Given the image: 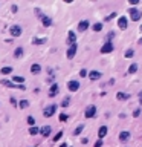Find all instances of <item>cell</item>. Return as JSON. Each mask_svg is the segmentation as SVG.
<instances>
[{"label": "cell", "instance_id": "cell-1", "mask_svg": "<svg viewBox=\"0 0 142 147\" xmlns=\"http://www.w3.org/2000/svg\"><path fill=\"white\" fill-rule=\"evenodd\" d=\"M2 86H6V87H11V89H14V87H17V89L20 90H26V86H23V84H14L12 81H9V80H2Z\"/></svg>", "mask_w": 142, "mask_h": 147}, {"label": "cell", "instance_id": "cell-2", "mask_svg": "<svg viewBox=\"0 0 142 147\" xmlns=\"http://www.w3.org/2000/svg\"><path fill=\"white\" fill-rule=\"evenodd\" d=\"M55 110H57V104H52V106H47L44 109V112H43V115L46 116V118H51V116L55 113Z\"/></svg>", "mask_w": 142, "mask_h": 147}, {"label": "cell", "instance_id": "cell-3", "mask_svg": "<svg viewBox=\"0 0 142 147\" xmlns=\"http://www.w3.org/2000/svg\"><path fill=\"white\" fill-rule=\"evenodd\" d=\"M95 115H96V107H95V106H89L86 109V112H84L86 118H93Z\"/></svg>", "mask_w": 142, "mask_h": 147}, {"label": "cell", "instance_id": "cell-4", "mask_svg": "<svg viewBox=\"0 0 142 147\" xmlns=\"http://www.w3.org/2000/svg\"><path fill=\"white\" fill-rule=\"evenodd\" d=\"M9 32H11L12 37H20L22 35V28H20L18 25H14V26L9 28Z\"/></svg>", "mask_w": 142, "mask_h": 147}, {"label": "cell", "instance_id": "cell-5", "mask_svg": "<svg viewBox=\"0 0 142 147\" xmlns=\"http://www.w3.org/2000/svg\"><path fill=\"white\" fill-rule=\"evenodd\" d=\"M77 49H78V46H77V43L70 45V48L67 49V58H69V60H72V58L75 57V54H77Z\"/></svg>", "mask_w": 142, "mask_h": 147}, {"label": "cell", "instance_id": "cell-6", "mask_svg": "<svg viewBox=\"0 0 142 147\" xmlns=\"http://www.w3.org/2000/svg\"><path fill=\"white\" fill-rule=\"evenodd\" d=\"M128 12H130V17H131L133 22H137V20H141V17H142V12H139L137 9H130Z\"/></svg>", "mask_w": 142, "mask_h": 147}, {"label": "cell", "instance_id": "cell-7", "mask_svg": "<svg viewBox=\"0 0 142 147\" xmlns=\"http://www.w3.org/2000/svg\"><path fill=\"white\" fill-rule=\"evenodd\" d=\"M118 26H119L121 29H127V26H128V19L125 17V15H122V17L118 19Z\"/></svg>", "mask_w": 142, "mask_h": 147}, {"label": "cell", "instance_id": "cell-8", "mask_svg": "<svg viewBox=\"0 0 142 147\" xmlns=\"http://www.w3.org/2000/svg\"><path fill=\"white\" fill-rule=\"evenodd\" d=\"M67 87H69L70 92H77L78 89H80V83H78L77 80H72V81L67 83Z\"/></svg>", "mask_w": 142, "mask_h": 147}, {"label": "cell", "instance_id": "cell-9", "mask_svg": "<svg viewBox=\"0 0 142 147\" xmlns=\"http://www.w3.org/2000/svg\"><path fill=\"white\" fill-rule=\"evenodd\" d=\"M101 77H102V74L99 72V70H90V72H89V78H90V80H93V81L99 80Z\"/></svg>", "mask_w": 142, "mask_h": 147}, {"label": "cell", "instance_id": "cell-10", "mask_svg": "<svg viewBox=\"0 0 142 147\" xmlns=\"http://www.w3.org/2000/svg\"><path fill=\"white\" fill-rule=\"evenodd\" d=\"M112 51H113V43H108V41L101 48V54H108V52H112Z\"/></svg>", "mask_w": 142, "mask_h": 147}, {"label": "cell", "instance_id": "cell-11", "mask_svg": "<svg viewBox=\"0 0 142 147\" xmlns=\"http://www.w3.org/2000/svg\"><path fill=\"white\" fill-rule=\"evenodd\" d=\"M51 132H52V129H51V126H43V127L40 129V135H43V136H49L51 135Z\"/></svg>", "mask_w": 142, "mask_h": 147}, {"label": "cell", "instance_id": "cell-12", "mask_svg": "<svg viewBox=\"0 0 142 147\" xmlns=\"http://www.w3.org/2000/svg\"><path fill=\"white\" fill-rule=\"evenodd\" d=\"M89 22H87V20H81L80 22V25H78V31L80 32H84V31H87V28H89Z\"/></svg>", "mask_w": 142, "mask_h": 147}, {"label": "cell", "instance_id": "cell-13", "mask_svg": "<svg viewBox=\"0 0 142 147\" xmlns=\"http://www.w3.org/2000/svg\"><path fill=\"white\" fill-rule=\"evenodd\" d=\"M130 140V132H121L119 133V141L121 142H127Z\"/></svg>", "mask_w": 142, "mask_h": 147}, {"label": "cell", "instance_id": "cell-14", "mask_svg": "<svg viewBox=\"0 0 142 147\" xmlns=\"http://www.w3.org/2000/svg\"><path fill=\"white\" fill-rule=\"evenodd\" d=\"M107 135V126H101L98 130V136H99V140H102L104 136Z\"/></svg>", "mask_w": 142, "mask_h": 147}, {"label": "cell", "instance_id": "cell-15", "mask_svg": "<svg viewBox=\"0 0 142 147\" xmlns=\"http://www.w3.org/2000/svg\"><path fill=\"white\" fill-rule=\"evenodd\" d=\"M41 25H43V26H46V28L51 26V25H52V19L47 17V15H44V17L41 19Z\"/></svg>", "mask_w": 142, "mask_h": 147}, {"label": "cell", "instance_id": "cell-16", "mask_svg": "<svg viewBox=\"0 0 142 147\" xmlns=\"http://www.w3.org/2000/svg\"><path fill=\"white\" fill-rule=\"evenodd\" d=\"M57 94H58V84L53 83V84L51 86V89H49V96H55Z\"/></svg>", "mask_w": 142, "mask_h": 147}, {"label": "cell", "instance_id": "cell-17", "mask_svg": "<svg viewBox=\"0 0 142 147\" xmlns=\"http://www.w3.org/2000/svg\"><path fill=\"white\" fill-rule=\"evenodd\" d=\"M40 70H41V66L38 63H34V64L31 66V72L32 74H40Z\"/></svg>", "mask_w": 142, "mask_h": 147}, {"label": "cell", "instance_id": "cell-18", "mask_svg": "<svg viewBox=\"0 0 142 147\" xmlns=\"http://www.w3.org/2000/svg\"><path fill=\"white\" fill-rule=\"evenodd\" d=\"M67 41L70 45H73L75 41H77V35H75V32L73 31H69V37H67Z\"/></svg>", "mask_w": 142, "mask_h": 147}, {"label": "cell", "instance_id": "cell-19", "mask_svg": "<svg viewBox=\"0 0 142 147\" xmlns=\"http://www.w3.org/2000/svg\"><path fill=\"white\" fill-rule=\"evenodd\" d=\"M116 98H118L119 101H124V100H127V98H128V94H124V92H118V94H116Z\"/></svg>", "mask_w": 142, "mask_h": 147}, {"label": "cell", "instance_id": "cell-20", "mask_svg": "<svg viewBox=\"0 0 142 147\" xmlns=\"http://www.w3.org/2000/svg\"><path fill=\"white\" fill-rule=\"evenodd\" d=\"M137 70V63H131L130 68H128V74H135Z\"/></svg>", "mask_w": 142, "mask_h": 147}, {"label": "cell", "instance_id": "cell-21", "mask_svg": "<svg viewBox=\"0 0 142 147\" xmlns=\"http://www.w3.org/2000/svg\"><path fill=\"white\" fill-rule=\"evenodd\" d=\"M14 57H15V58H20V57H23V48H17V49H15V52H14Z\"/></svg>", "mask_w": 142, "mask_h": 147}, {"label": "cell", "instance_id": "cell-22", "mask_svg": "<svg viewBox=\"0 0 142 147\" xmlns=\"http://www.w3.org/2000/svg\"><path fill=\"white\" fill-rule=\"evenodd\" d=\"M12 72V68H9V66H6V68H2V70H0V74L6 75V74H11Z\"/></svg>", "mask_w": 142, "mask_h": 147}, {"label": "cell", "instance_id": "cell-23", "mask_svg": "<svg viewBox=\"0 0 142 147\" xmlns=\"http://www.w3.org/2000/svg\"><path fill=\"white\" fill-rule=\"evenodd\" d=\"M124 55H125V58H131L133 55H135V51H133V49H127Z\"/></svg>", "mask_w": 142, "mask_h": 147}, {"label": "cell", "instance_id": "cell-24", "mask_svg": "<svg viewBox=\"0 0 142 147\" xmlns=\"http://www.w3.org/2000/svg\"><path fill=\"white\" fill-rule=\"evenodd\" d=\"M32 43L34 45H43V43H46V38H34Z\"/></svg>", "mask_w": 142, "mask_h": 147}, {"label": "cell", "instance_id": "cell-25", "mask_svg": "<svg viewBox=\"0 0 142 147\" xmlns=\"http://www.w3.org/2000/svg\"><path fill=\"white\" fill-rule=\"evenodd\" d=\"M92 28H93V31H95V32H99V31L102 29V25H101V23H95Z\"/></svg>", "mask_w": 142, "mask_h": 147}, {"label": "cell", "instance_id": "cell-26", "mask_svg": "<svg viewBox=\"0 0 142 147\" xmlns=\"http://www.w3.org/2000/svg\"><path fill=\"white\" fill-rule=\"evenodd\" d=\"M38 132H40V129L34 126V127H31V130H29V135H37Z\"/></svg>", "mask_w": 142, "mask_h": 147}, {"label": "cell", "instance_id": "cell-27", "mask_svg": "<svg viewBox=\"0 0 142 147\" xmlns=\"http://www.w3.org/2000/svg\"><path fill=\"white\" fill-rule=\"evenodd\" d=\"M69 104H70V100H69V96H66V98L61 101V106H63V107H67Z\"/></svg>", "mask_w": 142, "mask_h": 147}, {"label": "cell", "instance_id": "cell-28", "mask_svg": "<svg viewBox=\"0 0 142 147\" xmlns=\"http://www.w3.org/2000/svg\"><path fill=\"white\" fill-rule=\"evenodd\" d=\"M12 81H14V84H15V83H23V81H24V78H23V77H18V75H17V77L12 78Z\"/></svg>", "mask_w": 142, "mask_h": 147}, {"label": "cell", "instance_id": "cell-29", "mask_svg": "<svg viewBox=\"0 0 142 147\" xmlns=\"http://www.w3.org/2000/svg\"><path fill=\"white\" fill-rule=\"evenodd\" d=\"M29 106V101H28V100H22V101H20V107H22V109H26Z\"/></svg>", "mask_w": 142, "mask_h": 147}, {"label": "cell", "instance_id": "cell-30", "mask_svg": "<svg viewBox=\"0 0 142 147\" xmlns=\"http://www.w3.org/2000/svg\"><path fill=\"white\" fill-rule=\"evenodd\" d=\"M28 124L31 126V127H34V124H35V120H34V116H28Z\"/></svg>", "mask_w": 142, "mask_h": 147}, {"label": "cell", "instance_id": "cell-31", "mask_svg": "<svg viewBox=\"0 0 142 147\" xmlns=\"http://www.w3.org/2000/svg\"><path fill=\"white\" fill-rule=\"evenodd\" d=\"M83 129H84V126H78L77 129H75V132H73V135H80V133L83 132Z\"/></svg>", "mask_w": 142, "mask_h": 147}, {"label": "cell", "instance_id": "cell-32", "mask_svg": "<svg viewBox=\"0 0 142 147\" xmlns=\"http://www.w3.org/2000/svg\"><path fill=\"white\" fill-rule=\"evenodd\" d=\"M9 101L12 106H17V100H15V96H9Z\"/></svg>", "mask_w": 142, "mask_h": 147}, {"label": "cell", "instance_id": "cell-33", "mask_svg": "<svg viewBox=\"0 0 142 147\" xmlns=\"http://www.w3.org/2000/svg\"><path fill=\"white\" fill-rule=\"evenodd\" d=\"M35 14H37V17H40V19H43V17H44V14H43V12H41L40 9H35Z\"/></svg>", "mask_w": 142, "mask_h": 147}, {"label": "cell", "instance_id": "cell-34", "mask_svg": "<svg viewBox=\"0 0 142 147\" xmlns=\"http://www.w3.org/2000/svg\"><path fill=\"white\" fill-rule=\"evenodd\" d=\"M61 136H63V132H58V133H57V135H55V136H53V141H58V140H60V138H61Z\"/></svg>", "mask_w": 142, "mask_h": 147}, {"label": "cell", "instance_id": "cell-35", "mask_svg": "<svg viewBox=\"0 0 142 147\" xmlns=\"http://www.w3.org/2000/svg\"><path fill=\"white\" fill-rule=\"evenodd\" d=\"M104 146V142H102V140H98L96 142H95V147H102Z\"/></svg>", "mask_w": 142, "mask_h": 147}, {"label": "cell", "instance_id": "cell-36", "mask_svg": "<svg viewBox=\"0 0 142 147\" xmlns=\"http://www.w3.org/2000/svg\"><path fill=\"white\" fill-rule=\"evenodd\" d=\"M139 115H141V109H136V110L133 112V116H135V118H137Z\"/></svg>", "mask_w": 142, "mask_h": 147}, {"label": "cell", "instance_id": "cell-37", "mask_svg": "<svg viewBox=\"0 0 142 147\" xmlns=\"http://www.w3.org/2000/svg\"><path fill=\"white\" fill-rule=\"evenodd\" d=\"M60 121H67V115H66V113H61V115H60Z\"/></svg>", "mask_w": 142, "mask_h": 147}, {"label": "cell", "instance_id": "cell-38", "mask_svg": "<svg viewBox=\"0 0 142 147\" xmlns=\"http://www.w3.org/2000/svg\"><path fill=\"white\" fill-rule=\"evenodd\" d=\"M80 77H87V70L86 69H81L80 70Z\"/></svg>", "mask_w": 142, "mask_h": 147}, {"label": "cell", "instance_id": "cell-39", "mask_svg": "<svg viewBox=\"0 0 142 147\" xmlns=\"http://www.w3.org/2000/svg\"><path fill=\"white\" fill-rule=\"evenodd\" d=\"M115 37V32H108V35H107V38H108V43H110V40Z\"/></svg>", "mask_w": 142, "mask_h": 147}, {"label": "cell", "instance_id": "cell-40", "mask_svg": "<svg viewBox=\"0 0 142 147\" xmlns=\"http://www.w3.org/2000/svg\"><path fill=\"white\" fill-rule=\"evenodd\" d=\"M11 9H12V12H17V11H18V6H17V5H12Z\"/></svg>", "mask_w": 142, "mask_h": 147}, {"label": "cell", "instance_id": "cell-41", "mask_svg": "<svg viewBox=\"0 0 142 147\" xmlns=\"http://www.w3.org/2000/svg\"><path fill=\"white\" fill-rule=\"evenodd\" d=\"M113 17H116V12H113V14H110L108 17H106V20H110V19H113Z\"/></svg>", "mask_w": 142, "mask_h": 147}, {"label": "cell", "instance_id": "cell-42", "mask_svg": "<svg viewBox=\"0 0 142 147\" xmlns=\"http://www.w3.org/2000/svg\"><path fill=\"white\" fill-rule=\"evenodd\" d=\"M130 5H139V0H130Z\"/></svg>", "mask_w": 142, "mask_h": 147}, {"label": "cell", "instance_id": "cell-43", "mask_svg": "<svg viewBox=\"0 0 142 147\" xmlns=\"http://www.w3.org/2000/svg\"><path fill=\"white\" fill-rule=\"evenodd\" d=\"M81 142H83V144H87V142H89V138H83Z\"/></svg>", "mask_w": 142, "mask_h": 147}, {"label": "cell", "instance_id": "cell-44", "mask_svg": "<svg viewBox=\"0 0 142 147\" xmlns=\"http://www.w3.org/2000/svg\"><path fill=\"white\" fill-rule=\"evenodd\" d=\"M60 147H67V146H66V142H64V144H61V146H60Z\"/></svg>", "mask_w": 142, "mask_h": 147}, {"label": "cell", "instance_id": "cell-45", "mask_svg": "<svg viewBox=\"0 0 142 147\" xmlns=\"http://www.w3.org/2000/svg\"><path fill=\"white\" fill-rule=\"evenodd\" d=\"M139 45H142V38H141V40H139Z\"/></svg>", "mask_w": 142, "mask_h": 147}]
</instances>
